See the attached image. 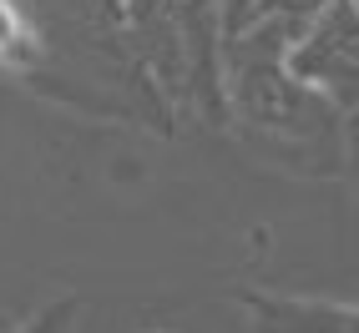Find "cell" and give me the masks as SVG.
Returning <instances> with one entry per match:
<instances>
[{"instance_id":"1","label":"cell","mask_w":359,"mask_h":333,"mask_svg":"<svg viewBox=\"0 0 359 333\" xmlns=\"http://www.w3.org/2000/svg\"><path fill=\"white\" fill-rule=\"evenodd\" d=\"M283 76L334 116L359 111V6L354 0H329L283 45Z\"/></svg>"},{"instance_id":"2","label":"cell","mask_w":359,"mask_h":333,"mask_svg":"<svg viewBox=\"0 0 359 333\" xmlns=\"http://www.w3.org/2000/svg\"><path fill=\"white\" fill-rule=\"evenodd\" d=\"M243 313L253 333H359V303L289 298V293H243Z\"/></svg>"},{"instance_id":"3","label":"cell","mask_w":359,"mask_h":333,"mask_svg":"<svg viewBox=\"0 0 359 333\" xmlns=\"http://www.w3.org/2000/svg\"><path fill=\"white\" fill-rule=\"evenodd\" d=\"M36 56V31L20 0H0V66H26Z\"/></svg>"},{"instance_id":"4","label":"cell","mask_w":359,"mask_h":333,"mask_svg":"<svg viewBox=\"0 0 359 333\" xmlns=\"http://www.w3.org/2000/svg\"><path fill=\"white\" fill-rule=\"evenodd\" d=\"M344 147H349V177H354V197H359V111L344 116Z\"/></svg>"},{"instance_id":"5","label":"cell","mask_w":359,"mask_h":333,"mask_svg":"<svg viewBox=\"0 0 359 333\" xmlns=\"http://www.w3.org/2000/svg\"><path fill=\"white\" fill-rule=\"evenodd\" d=\"M0 333H15V323H11L6 313H0Z\"/></svg>"}]
</instances>
